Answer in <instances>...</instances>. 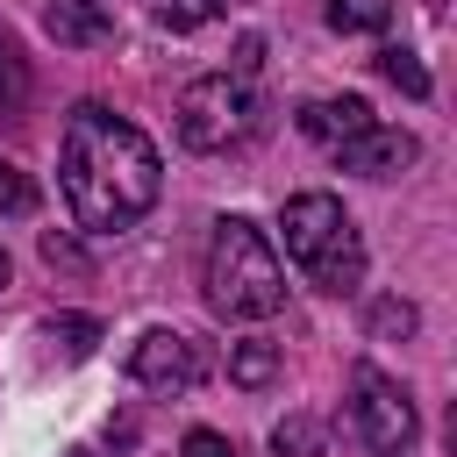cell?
I'll return each instance as SVG.
<instances>
[{
  "mask_svg": "<svg viewBox=\"0 0 457 457\" xmlns=\"http://www.w3.org/2000/svg\"><path fill=\"white\" fill-rule=\"evenodd\" d=\"M129 378L150 386V393H193V386L207 378V357H200L193 336H179V328H150V336L129 350Z\"/></svg>",
  "mask_w": 457,
  "mask_h": 457,
  "instance_id": "cell-6",
  "label": "cell"
},
{
  "mask_svg": "<svg viewBox=\"0 0 457 457\" xmlns=\"http://www.w3.org/2000/svg\"><path fill=\"white\" fill-rule=\"evenodd\" d=\"M371 336H414V307L407 300H378L371 307Z\"/></svg>",
  "mask_w": 457,
  "mask_h": 457,
  "instance_id": "cell-18",
  "label": "cell"
},
{
  "mask_svg": "<svg viewBox=\"0 0 457 457\" xmlns=\"http://www.w3.org/2000/svg\"><path fill=\"white\" fill-rule=\"evenodd\" d=\"M179 457H236V450H228V436H214V428H186Z\"/></svg>",
  "mask_w": 457,
  "mask_h": 457,
  "instance_id": "cell-19",
  "label": "cell"
},
{
  "mask_svg": "<svg viewBox=\"0 0 457 457\" xmlns=\"http://www.w3.org/2000/svg\"><path fill=\"white\" fill-rule=\"evenodd\" d=\"M0 214H36V179L0 157Z\"/></svg>",
  "mask_w": 457,
  "mask_h": 457,
  "instance_id": "cell-16",
  "label": "cell"
},
{
  "mask_svg": "<svg viewBox=\"0 0 457 457\" xmlns=\"http://www.w3.org/2000/svg\"><path fill=\"white\" fill-rule=\"evenodd\" d=\"M0 293H7V250H0Z\"/></svg>",
  "mask_w": 457,
  "mask_h": 457,
  "instance_id": "cell-21",
  "label": "cell"
},
{
  "mask_svg": "<svg viewBox=\"0 0 457 457\" xmlns=\"http://www.w3.org/2000/svg\"><path fill=\"white\" fill-rule=\"evenodd\" d=\"M221 7H228V0H157V21L186 36V29H200V21H214Z\"/></svg>",
  "mask_w": 457,
  "mask_h": 457,
  "instance_id": "cell-17",
  "label": "cell"
},
{
  "mask_svg": "<svg viewBox=\"0 0 457 457\" xmlns=\"http://www.w3.org/2000/svg\"><path fill=\"white\" fill-rule=\"evenodd\" d=\"M350 428H357V443H364L371 457H407L414 436H421L414 393H407L400 378L357 364V371H350Z\"/></svg>",
  "mask_w": 457,
  "mask_h": 457,
  "instance_id": "cell-5",
  "label": "cell"
},
{
  "mask_svg": "<svg viewBox=\"0 0 457 457\" xmlns=\"http://www.w3.org/2000/svg\"><path fill=\"white\" fill-rule=\"evenodd\" d=\"M207 307L221 321H264L286 307V264L243 214H221L207 236Z\"/></svg>",
  "mask_w": 457,
  "mask_h": 457,
  "instance_id": "cell-2",
  "label": "cell"
},
{
  "mask_svg": "<svg viewBox=\"0 0 457 457\" xmlns=\"http://www.w3.org/2000/svg\"><path fill=\"white\" fill-rule=\"evenodd\" d=\"M378 79H386V86H400L407 100H428V71H421V57H414V50H400V43H393V50H378Z\"/></svg>",
  "mask_w": 457,
  "mask_h": 457,
  "instance_id": "cell-13",
  "label": "cell"
},
{
  "mask_svg": "<svg viewBox=\"0 0 457 457\" xmlns=\"http://www.w3.org/2000/svg\"><path fill=\"white\" fill-rule=\"evenodd\" d=\"M278 236H286V257L307 271V286H321V293L364 286V243L336 193H293L278 214Z\"/></svg>",
  "mask_w": 457,
  "mask_h": 457,
  "instance_id": "cell-3",
  "label": "cell"
},
{
  "mask_svg": "<svg viewBox=\"0 0 457 457\" xmlns=\"http://www.w3.org/2000/svg\"><path fill=\"white\" fill-rule=\"evenodd\" d=\"M43 29H50L64 50H93V43L114 36V14H107L100 0H50V7H43Z\"/></svg>",
  "mask_w": 457,
  "mask_h": 457,
  "instance_id": "cell-8",
  "label": "cell"
},
{
  "mask_svg": "<svg viewBox=\"0 0 457 457\" xmlns=\"http://www.w3.org/2000/svg\"><path fill=\"white\" fill-rule=\"evenodd\" d=\"M43 336H50V343H57V350L79 364V357H93V343H100V321H93V314H50V321H43Z\"/></svg>",
  "mask_w": 457,
  "mask_h": 457,
  "instance_id": "cell-11",
  "label": "cell"
},
{
  "mask_svg": "<svg viewBox=\"0 0 457 457\" xmlns=\"http://www.w3.org/2000/svg\"><path fill=\"white\" fill-rule=\"evenodd\" d=\"M57 186H64V207L86 236H121L157 207L164 157L129 114L79 100L64 121V143H57Z\"/></svg>",
  "mask_w": 457,
  "mask_h": 457,
  "instance_id": "cell-1",
  "label": "cell"
},
{
  "mask_svg": "<svg viewBox=\"0 0 457 457\" xmlns=\"http://www.w3.org/2000/svg\"><path fill=\"white\" fill-rule=\"evenodd\" d=\"M414 157H421V143H414L407 129H386V121H371V129H357L350 143H336V164L357 171V179H393V171H407Z\"/></svg>",
  "mask_w": 457,
  "mask_h": 457,
  "instance_id": "cell-7",
  "label": "cell"
},
{
  "mask_svg": "<svg viewBox=\"0 0 457 457\" xmlns=\"http://www.w3.org/2000/svg\"><path fill=\"white\" fill-rule=\"evenodd\" d=\"M357 129H371V107H364V100H350V93H343V100H307V107H300V136H314L321 150L350 143Z\"/></svg>",
  "mask_w": 457,
  "mask_h": 457,
  "instance_id": "cell-9",
  "label": "cell"
},
{
  "mask_svg": "<svg viewBox=\"0 0 457 457\" xmlns=\"http://www.w3.org/2000/svg\"><path fill=\"white\" fill-rule=\"evenodd\" d=\"M257 129H264V107L236 71H207L179 93V143L186 150H243Z\"/></svg>",
  "mask_w": 457,
  "mask_h": 457,
  "instance_id": "cell-4",
  "label": "cell"
},
{
  "mask_svg": "<svg viewBox=\"0 0 457 457\" xmlns=\"http://www.w3.org/2000/svg\"><path fill=\"white\" fill-rule=\"evenodd\" d=\"M321 14H328V29H343V36H371V29H386L393 0H321Z\"/></svg>",
  "mask_w": 457,
  "mask_h": 457,
  "instance_id": "cell-10",
  "label": "cell"
},
{
  "mask_svg": "<svg viewBox=\"0 0 457 457\" xmlns=\"http://www.w3.org/2000/svg\"><path fill=\"white\" fill-rule=\"evenodd\" d=\"M21 100H29V64H21L14 36L0 29V114H21Z\"/></svg>",
  "mask_w": 457,
  "mask_h": 457,
  "instance_id": "cell-15",
  "label": "cell"
},
{
  "mask_svg": "<svg viewBox=\"0 0 457 457\" xmlns=\"http://www.w3.org/2000/svg\"><path fill=\"white\" fill-rule=\"evenodd\" d=\"M257 64H264V36H243V43H236V79H250Z\"/></svg>",
  "mask_w": 457,
  "mask_h": 457,
  "instance_id": "cell-20",
  "label": "cell"
},
{
  "mask_svg": "<svg viewBox=\"0 0 457 457\" xmlns=\"http://www.w3.org/2000/svg\"><path fill=\"white\" fill-rule=\"evenodd\" d=\"M228 378L236 386H271L278 378V343H236L228 350Z\"/></svg>",
  "mask_w": 457,
  "mask_h": 457,
  "instance_id": "cell-12",
  "label": "cell"
},
{
  "mask_svg": "<svg viewBox=\"0 0 457 457\" xmlns=\"http://www.w3.org/2000/svg\"><path fill=\"white\" fill-rule=\"evenodd\" d=\"M271 450H278V457H321V421H314V414H286V421L271 428Z\"/></svg>",
  "mask_w": 457,
  "mask_h": 457,
  "instance_id": "cell-14",
  "label": "cell"
}]
</instances>
